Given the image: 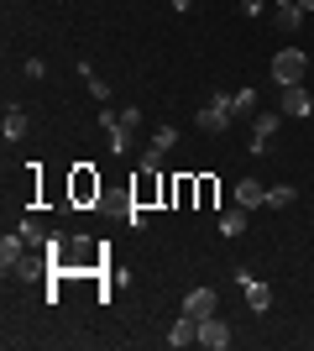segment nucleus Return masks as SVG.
I'll return each mask as SVG.
<instances>
[{
    "label": "nucleus",
    "mask_w": 314,
    "mask_h": 351,
    "mask_svg": "<svg viewBox=\"0 0 314 351\" xmlns=\"http://www.w3.org/2000/svg\"><path fill=\"white\" fill-rule=\"evenodd\" d=\"M304 69H309V53H304V47H278L267 73H272L278 89H288V84H304Z\"/></svg>",
    "instance_id": "obj_1"
},
{
    "label": "nucleus",
    "mask_w": 314,
    "mask_h": 351,
    "mask_svg": "<svg viewBox=\"0 0 314 351\" xmlns=\"http://www.w3.org/2000/svg\"><path fill=\"white\" fill-rule=\"evenodd\" d=\"M231 121H236V100H231V95H215V100L205 105V110H199V132H209V136H225L231 132Z\"/></svg>",
    "instance_id": "obj_2"
},
{
    "label": "nucleus",
    "mask_w": 314,
    "mask_h": 351,
    "mask_svg": "<svg viewBox=\"0 0 314 351\" xmlns=\"http://www.w3.org/2000/svg\"><path fill=\"white\" fill-rule=\"evenodd\" d=\"M173 147H179V126H157V132H152V147L136 158V168H163V158Z\"/></svg>",
    "instance_id": "obj_3"
},
{
    "label": "nucleus",
    "mask_w": 314,
    "mask_h": 351,
    "mask_svg": "<svg viewBox=\"0 0 314 351\" xmlns=\"http://www.w3.org/2000/svg\"><path fill=\"white\" fill-rule=\"evenodd\" d=\"M231 278H236L241 289H246V304H252V315H267V309H272V289H267V283H262V278H252L246 267H236Z\"/></svg>",
    "instance_id": "obj_4"
},
{
    "label": "nucleus",
    "mask_w": 314,
    "mask_h": 351,
    "mask_svg": "<svg viewBox=\"0 0 314 351\" xmlns=\"http://www.w3.org/2000/svg\"><path fill=\"white\" fill-rule=\"evenodd\" d=\"M183 315H194V320H205V315H220V289H209V283L189 289V299H183Z\"/></svg>",
    "instance_id": "obj_5"
},
{
    "label": "nucleus",
    "mask_w": 314,
    "mask_h": 351,
    "mask_svg": "<svg viewBox=\"0 0 314 351\" xmlns=\"http://www.w3.org/2000/svg\"><path fill=\"white\" fill-rule=\"evenodd\" d=\"M278 110H283V116H293V121H309V116H314V95H309L304 84H288L283 100H278Z\"/></svg>",
    "instance_id": "obj_6"
},
{
    "label": "nucleus",
    "mask_w": 314,
    "mask_h": 351,
    "mask_svg": "<svg viewBox=\"0 0 314 351\" xmlns=\"http://www.w3.org/2000/svg\"><path fill=\"white\" fill-rule=\"evenodd\" d=\"M152 199H163V178H157V168H136V184H131V205L147 210Z\"/></svg>",
    "instance_id": "obj_7"
},
{
    "label": "nucleus",
    "mask_w": 314,
    "mask_h": 351,
    "mask_svg": "<svg viewBox=\"0 0 314 351\" xmlns=\"http://www.w3.org/2000/svg\"><path fill=\"white\" fill-rule=\"evenodd\" d=\"M199 346H209V351L231 346V325H225V315H205V320H199Z\"/></svg>",
    "instance_id": "obj_8"
},
{
    "label": "nucleus",
    "mask_w": 314,
    "mask_h": 351,
    "mask_svg": "<svg viewBox=\"0 0 314 351\" xmlns=\"http://www.w3.org/2000/svg\"><path fill=\"white\" fill-rule=\"evenodd\" d=\"M53 273V257H47V247H37V252H21V263H16V278L21 283H31V278H47Z\"/></svg>",
    "instance_id": "obj_9"
},
{
    "label": "nucleus",
    "mask_w": 314,
    "mask_h": 351,
    "mask_svg": "<svg viewBox=\"0 0 314 351\" xmlns=\"http://www.w3.org/2000/svg\"><path fill=\"white\" fill-rule=\"evenodd\" d=\"M68 194H74V205H90V199H100V173H90V168H74V178H68Z\"/></svg>",
    "instance_id": "obj_10"
},
{
    "label": "nucleus",
    "mask_w": 314,
    "mask_h": 351,
    "mask_svg": "<svg viewBox=\"0 0 314 351\" xmlns=\"http://www.w3.org/2000/svg\"><path fill=\"white\" fill-rule=\"evenodd\" d=\"M168 346H173V351L199 346V320H194V315H183V309H179V320H173V330H168Z\"/></svg>",
    "instance_id": "obj_11"
},
{
    "label": "nucleus",
    "mask_w": 314,
    "mask_h": 351,
    "mask_svg": "<svg viewBox=\"0 0 314 351\" xmlns=\"http://www.w3.org/2000/svg\"><path fill=\"white\" fill-rule=\"evenodd\" d=\"M21 252H27V236H21V231H5V236H0V273H5V278L16 273Z\"/></svg>",
    "instance_id": "obj_12"
},
{
    "label": "nucleus",
    "mask_w": 314,
    "mask_h": 351,
    "mask_svg": "<svg viewBox=\"0 0 314 351\" xmlns=\"http://www.w3.org/2000/svg\"><path fill=\"white\" fill-rule=\"evenodd\" d=\"M304 16H309V11H304L299 0H278V11H272V27H278V32H299Z\"/></svg>",
    "instance_id": "obj_13"
},
{
    "label": "nucleus",
    "mask_w": 314,
    "mask_h": 351,
    "mask_svg": "<svg viewBox=\"0 0 314 351\" xmlns=\"http://www.w3.org/2000/svg\"><path fill=\"white\" fill-rule=\"evenodd\" d=\"M0 132H5V142H21V136L31 132V126H27V110H21V105H5V121H0Z\"/></svg>",
    "instance_id": "obj_14"
},
{
    "label": "nucleus",
    "mask_w": 314,
    "mask_h": 351,
    "mask_svg": "<svg viewBox=\"0 0 314 351\" xmlns=\"http://www.w3.org/2000/svg\"><path fill=\"white\" fill-rule=\"evenodd\" d=\"M236 205H246V210H262V205H267V189H262L257 178H241V184H236Z\"/></svg>",
    "instance_id": "obj_15"
},
{
    "label": "nucleus",
    "mask_w": 314,
    "mask_h": 351,
    "mask_svg": "<svg viewBox=\"0 0 314 351\" xmlns=\"http://www.w3.org/2000/svg\"><path fill=\"white\" fill-rule=\"evenodd\" d=\"M278 126H283V110H262V116H257L252 142H272V136H278Z\"/></svg>",
    "instance_id": "obj_16"
},
{
    "label": "nucleus",
    "mask_w": 314,
    "mask_h": 351,
    "mask_svg": "<svg viewBox=\"0 0 314 351\" xmlns=\"http://www.w3.org/2000/svg\"><path fill=\"white\" fill-rule=\"evenodd\" d=\"M194 199H199V178H189V173H183V178H173V205H179V210H189Z\"/></svg>",
    "instance_id": "obj_17"
},
{
    "label": "nucleus",
    "mask_w": 314,
    "mask_h": 351,
    "mask_svg": "<svg viewBox=\"0 0 314 351\" xmlns=\"http://www.w3.org/2000/svg\"><path fill=\"white\" fill-rule=\"evenodd\" d=\"M241 231H246V205H241V210H225V215H220V236H231V241H236Z\"/></svg>",
    "instance_id": "obj_18"
},
{
    "label": "nucleus",
    "mask_w": 314,
    "mask_h": 351,
    "mask_svg": "<svg viewBox=\"0 0 314 351\" xmlns=\"http://www.w3.org/2000/svg\"><path fill=\"white\" fill-rule=\"evenodd\" d=\"M293 199H299V189H293V184H278V189H267V210H288Z\"/></svg>",
    "instance_id": "obj_19"
},
{
    "label": "nucleus",
    "mask_w": 314,
    "mask_h": 351,
    "mask_svg": "<svg viewBox=\"0 0 314 351\" xmlns=\"http://www.w3.org/2000/svg\"><path fill=\"white\" fill-rule=\"evenodd\" d=\"M21 236H27V247H47V226H42L37 215H31V220H21Z\"/></svg>",
    "instance_id": "obj_20"
},
{
    "label": "nucleus",
    "mask_w": 314,
    "mask_h": 351,
    "mask_svg": "<svg viewBox=\"0 0 314 351\" xmlns=\"http://www.w3.org/2000/svg\"><path fill=\"white\" fill-rule=\"evenodd\" d=\"M231 100H236V116H252L257 110V89H231Z\"/></svg>",
    "instance_id": "obj_21"
},
{
    "label": "nucleus",
    "mask_w": 314,
    "mask_h": 351,
    "mask_svg": "<svg viewBox=\"0 0 314 351\" xmlns=\"http://www.w3.org/2000/svg\"><path fill=\"white\" fill-rule=\"evenodd\" d=\"M215 194H220V184H215V178H199V210H215Z\"/></svg>",
    "instance_id": "obj_22"
},
{
    "label": "nucleus",
    "mask_w": 314,
    "mask_h": 351,
    "mask_svg": "<svg viewBox=\"0 0 314 351\" xmlns=\"http://www.w3.org/2000/svg\"><path fill=\"white\" fill-rule=\"evenodd\" d=\"M126 226H131V231H147V210L131 205V210H126Z\"/></svg>",
    "instance_id": "obj_23"
},
{
    "label": "nucleus",
    "mask_w": 314,
    "mask_h": 351,
    "mask_svg": "<svg viewBox=\"0 0 314 351\" xmlns=\"http://www.w3.org/2000/svg\"><path fill=\"white\" fill-rule=\"evenodd\" d=\"M21 69H27V79H42V73H47V63H42V58H27Z\"/></svg>",
    "instance_id": "obj_24"
},
{
    "label": "nucleus",
    "mask_w": 314,
    "mask_h": 351,
    "mask_svg": "<svg viewBox=\"0 0 314 351\" xmlns=\"http://www.w3.org/2000/svg\"><path fill=\"white\" fill-rule=\"evenodd\" d=\"M241 16H262V0H241Z\"/></svg>",
    "instance_id": "obj_25"
}]
</instances>
